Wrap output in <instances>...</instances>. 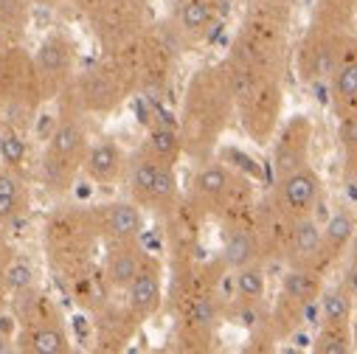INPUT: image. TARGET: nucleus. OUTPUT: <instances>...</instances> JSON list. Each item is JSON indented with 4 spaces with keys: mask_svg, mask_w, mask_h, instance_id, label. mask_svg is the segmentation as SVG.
Masks as SVG:
<instances>
[{
    "mask_svg": "<svg viewBox=\"0 0 357 354\" xmlns=\"http://www.w3.org/2000/svg\"><path fill=\"white\" fill-rule=\"evenodd\" d=\"M234 118H236V99L222 59L197 68L186 82L181 113H177V127H181L186 157L195 163L214 157Z\"/></svg>",
    "mask_w": 357,
    "mask_h": 354,
    "instance_id": "obj_1",
    "label": "nucleus"
},
{
    "mask_svg": "<svg viewBox=\"0 0 357 354\" xmlns=\"http://www.w3.org/2000/svg\"><path fill=\"white\" fill-rule=\"evenodd\" d=\"M293 0H248L239 31L222 65L228 76L284 73Z\"/></svg>",
    "mask_w": 357,
    "mask_h": 354,
    "instance_id": "obj_2",
    "label": "nucleus"
},
{
    "mask_svg": "<svg viewBox=\"0 0 357 354\" xmlns=\"http://www.w3.org/2000/svg\"><path fill=\"white\" fill-rule=\"evenodd\" d=\"M186 200L206 217L220 225L231 222H253L256 220V189L250 177H245L231 163L206 157L195 166L186 189Z\"/></svg>",
    "mask_w": 357,
    "mask_h": 354,
    "instance_id": "obj_3",
    "label": "nucleus"
},
{
    "mask_svg": "<svg viewBox=\"0 0 357 354\" xmlns=\"http://www.w3.org/2000/svg\"><path fill=\"white\" fill-rule=\"evenodd\" d=\"M102 245L91 206H59L43 225V250L51 273L65 284L96 264Z\"/></svg>",
    "mask_w": 357,
    "mask_h": 354,
    "instance_id": "obj_4",
    "label": "nucleus"
},
{
    "mask_svg": "<svg viewBox=\"0 0 357 354\" xmlns=\"http://www.w3.org/2000/svg\"><path fill=\"white\" fill-rule=\"evenodd\" d=\"M56 118L45 138L43 155L37 160V177L48 194L65 197L82 174V160L91 146L87 116L76 110L68 99H56Z\"/></svg>",
    "mask_w": 357,
    "mask_h": 354,
    "instance_id": "obj_5",
    "label": "nucleus"
},
{
    "mask_svg": "<svg viewBox=\"0 0 357 354\" xmlns=\"http://www.w3.org/2000/svg\"><path fill=\"white\" fill-rule=\"evenodd\" d=\"M43 105L34 54L23 40L0 37V130L29 135Z\"/></svg>",
    "mask_w": 357,
    "mask_h": 354,
    "instance_id": "obj_6",
    "label": "nucleus"
},
{
    "mask_svg": "<svg viewBox=\"0 0 357 354\" xmlns=\"http://www.w3.org/2000/svg\"><path fill=\"white\" fill-rule=\"evenodd\" d=\"M105 56L124 73L132 93L144 96L149 102H155L158 93L166 91L172 70H174V48L152 26L144 34L127 40L124 45L105 51Z\"/></svg>",
    "mask_w": 357,
    "mask_h": 354,
    "instance_id": "obj_7",
    "label": "nucleus"
},
{
    "mask_svg": "<svg viewBox=\"0 0 357 354\" xmlns=\"http://www.w3.org/2000/svg\"><path fill=\"white\" fill-rule=\"evenodd\" d=\"M236 99V118L256 146H271L284 121V73L228 76Z\"/></svg>",
    "mask_w": 357,
    "mask_h": 354,
    "instance_id": "obj_8",
    "label": "nucleus"
},
{
    "mask_svg": "<svg viewBox=\"0 0 357 354\" xmlns=\"http://www.w3.org/2000/svg\"><path fill=\"white\" fill-rule=\"evenodd\" d=\"M12 309L17 321L15 348L23 354H68L70 332L54 298L40 287H31L20 295H12Z\"/></svg>",
    "mask_w": 357,
    "mask_h": 354,
    "instance_id": "obj_9",
    "label": "nucleus"
},
{
    "mask_svg": "<svg viewBox=\"0 0 357 354\" xmlns=\"http://www.w3.org/2000/svg\"><path fill=\"white\" fill-rule=\"evenodd\" d=\"M124 192L127 197L141 206L146 214L152 217H166L177 203L183 200L181 192V180H177V166L169 163H158L149 155H144L141 149H135L130 155L127 163V174H124Z\"/></svg>",
    "mask_w": 357,
    "mask_h": 354,
    "instance_id": "obj_10",
    "label": "nucleus"
},
{
    "mask_svg": "<svg viewBox=\"0 0 357 354\" xmlns=\"http://www.w3.org/2000/svg\"><path fill=\"white\" fill-rule=\"evenodd\" d=\"M130 96H135V93H132L130 82L124 79V73L107 56H102L99 62L87 65L84 70H76L70 87L59 99H68L76 110H82L91 118V116L116 113Z\"/></svg>",
    "mask_w": 357,
    "mask_h": 354,
    "instance_id": "obj_11",
    "label": "nucleus"
},
{
    "mask_svg": "<svg viewBox=\"0 0 357 354\" xmlns=\"http://www.w3.org/2000/svg\"><path fill=\"white\" fill-rule=\"evenodd\" d=\"M87 23H91L102 51H113L152 26L149 0H99L87 12Z\"/></svg>",
    "mask_w": 357,
    "mask_h": 354,
    "instance_id": "obj_12",
    "label": "nucleus"
},
{
    "mask_svg": "<svg viewBox=\"0 0 357 354\" xmlns=\"http://www.w3.org/2000/svg\"><path fill=\"white\" fill-rule=\"evenodd\" d=\"M34 68L45 102H56L76 76V43L65 31H51L34 51Z\"/></svg>",
    "mask_w": 357,
    "mask_h": 354,
    "instance_id": "obj_13",
    "label": "nucleus"
},
{
    "mask_svg": "<svg viewBox=\"0 0 357 354\" xmlns=\"http://www.w3.org/2000/svg\"><path fill=\"white\" fill-rule=\"evenodd\" d=\"M354 31H329L321 26H307L298 48H296V70L304 84L326 82L332 68L337 65V56L343 51L346 37Z\"/></svg>",
    "mask_w": 357,
    "mask_h": 354,
    "instance_id": "obj_14",
    "label": "nucleus"
},
{
    "mask_svg": "<svg viewBox=\"0 0 357 354\" xmlns=\"http://www.w3.org/2000/svg\"><path fill=\"white\" fill-rule=\"evenodd\" d=\"M267 197L290 220L318 217V208L324 203V180L310 163V166H301V169L279 177V180H273V189Z\"/></svg>",
    "mask_w": 357,
    "mask_h": 354,
    "instance_id": "obj_15",
    "label": "nucleus"
},
{
    "mask_svg": "<svg viewBox=\"0 0 357 354\" xmlns=\"http://www.w3.org/2000/svg\"><path fill=\"white\" fill-rule=\"evenodd\" d=\"M312 135H315V127H312V118L304 116V113H296L290 118H284L271 141V169H273V180L279 177L301 169V166H310V157H312Z\"/></svg>",
    "mask_w": 357,
    "mask_h": 354,
    "instance_id": "obj_16",
    "label": "nucleus"
},
{
    "mask_svg": "<svg viewBox=\"0 0 357 354\" xmlns=\"http://www.w3.org/2000/svg\"><path fill=\"white\" fill-rule=\"evenodd\" d=\"M228 6L222 0H174L169 20L172 37L181 45H200L214 34Z\"/></svg>",
    "mask_w": 357,
    "mask_h": 354,
    "instance_id": "obj_17",
    "label": "nucleus"
},
{
    "mask_svg": "<svg viewBox=\"0 0 357 354\" xmlns=\"http://www.w3.org/2000/svg\"><path fill=\"white\" fill-rule=\"evenodd\" d=\"M127 163H130V155L116 138L110 135L91 138V146H87L82 160V177H87L99 189H116L124 183Z\"/></svg>",
    "mask_w": 357,
    "mask_h": 354,
    "instance_id": "obj_18",
    "label": "nucleus"
},
{
    "mask_svg": "<svg viewBox=\"0 0 357 354\" xmlns=\"http://www.w3.org/2000/svg\"><path fill=\"white\" fill-rule=\"evenodd\" d=\"M166 268L155 253H146L138 276L132 279V284L124 290V304L138 315L141 323H146L149 318H155L163 307H166Z\"/></svg>",
    "mask_w": 357,
    "mask_h": 354,
    "instance_id": "obj_19",
    "label": "nucleus"
},
{
    "mask_svg": "<svg viewBox=\"0 0 357 354\" xmlns=\"http://www.w3.org/2000/svg\"><path fill=\"white\" fill-rule=\"evenodd\" d=\"M282 261L284 268H307L329 276L332 264L326 261V253H324V225L318 222V217H301L293 222Z\"/></svg>",
    "mask_w": 357,
    "mask_h": 354,
    "instance_id": "obj_20",
    "label": "nucleus"
},
{
    "mask_svg": "<svg viewBox=\"0 0 357 354\" xmlns=\"http://www.w3.org/2000/svg\"><path fill=\"white\" fill-rule=\"evenodd\" d=\"M91 315H93V337L99 351H124L138 334V329L144 326L124 301L119 304L113 298L99 309H93Z\"/></svg>",
    "mask_w": 357,
    "mask_h": 354,
    "instance_id": "obj_21",
    "label": "nucleus"
},
{
    "mask_svg": "<svg viewBox=\"0 0 357 354\" xmlns=\"http://www.w3.org/2000/svg\"><path fill=\"white\" fill-rule=\"evenodd\" d=\"M91 208H93V220H96L102 245H107V242H135V239L144 236L146 211L141 206H135L130 197L102 203V206H91Z\"/></svg>",
    "mask_w": 357,
    "mask_h": 354,
    "instance_id": "obj_22",
    "label": "nucleus"
},
{
    "mask_svg": "<svg viewBox=\"0 0 357 354\" xmlns=\"http://www.w3.org/2000/svg\"><path fill=\"white\" fill-rule=\"evenodd\" d=\"M160 222L166 228V245H169L172 259H192V256H197L200 228H203L206 217L186 200V194L166 217H160Z\"/></svg>",
    "mask_w": 357,
    "mask_h": 354,
    "instance_id": "obj_23",
    "label": "nucleus"
},
{
    "mask_svg": "<svg viewBox=\"0 0 357 354\" xmlns=\"http://www.w3.org/2000/svg\"><path fill=\"white\" fill-rule=\"evenodd\" d=\"M326 87H329V105L335 118L357 107V31L346 37L337 65L326 79Z\"/></svg>",
    "mask_w": 357,
    "mask_h": 354,
    "instance_id": "obj_24",
    "label": "nucleus"
},
{
    "mask_svg": "<svg viewBox=\"0 0 357 354\" xmlns=\"http://www.w3.org/2000/svg\"><path fill=\"white\" fill-rule=\"evenodd\" d=\"M102 247H105V256H102L99 264H102L105 282L113 290V295H124V290L132 284V279L141 270L146 250L141 247V239H135V242H107Z\"/></svg>",
    "mask_w": 357,
    "mask_h": 354,
    "instance_id": "obj_25",
    "label": "nucleus"
},
{
    "mask_svg": "<svg viewBox=\"0 0 357 354\" xmlns=\"http://www.w3.org/2000/svg\"><path fill=\"white\" fill-rule=\"evenodd\" d=\"M138 149H141L144 155H149L152 160H158V163L177 166V163H181V157H186L177 118L158 110L155 118L146 124V132H144V141H141Z\"/></svg>",
    "mask_w": 357,
    "mask_h": 354,
    "instance_id": "obj_26",
    "label": "nucleus"
},
{
    "mask_svg": "<svg viewBox=\"0 0 357 354\" xmlns=\"http://www.w3.org/2000/svg\"><path fill=\"white\" fill-rule=\"evenodd\" d=\"M267 307V273L264 261L245 264L239 270H231V298L225 301V318L242 309Z\"/></svg>",
    "mask_w": 357,
    "mask_h": 354,
    "instance_id": "obj_27",
    "label": "nucleus"
},
{
    "mask_svg": "<svg viewBox=\"0 0 357 354\" xmlns=\"http://www.w3.org/2000/svg\"><path fill=\"white\" fill-rule=\"evenodd\" d=\"M220 228H222L220 259L225 261L228 270H239L245 264L264 261L259 233H256V220L253 222H231V225H220Z\"/></svg>",
    "mask_w": 357,
    "mask_h": 354,
    "instance_id": "obj_28",
    "label": "nucleus"
},
{
    "mask_svg": "<svg viewBox=\"0 0 357 354\" xmlns=\"http://www.w3.org/2000/svg\"><path fill=\"white\" fill-rule=\"evenodd\" d=\"M31 208V186L29 177L0 163V228L15 225Z\"/></svg>",
    "mask_w": 357,
    "mask_h": 354,
    "instance_id": "obj_29",
    "label": "nucleus"
},
{
    "mask_svg": "<svg viewBox=\"0 0 357 354\" xmlns=\"http://www.w3.org/2000/svg\"><path fill=\"white\" fill-rule=\"evenodd\" d=\"M354 239H357V214L351 208L332 211L329 220L324 222V253L332 268L346 259Z\"/></svg>",
    "mask_w": 357,
    "mask_h": 354,
    "instance_id": "obj_30",
    "label": "nucleus"
},
{
    "mask_svg": "<svg viewBox=\"0 0 357 354\" xmlns=\"http://www.w3.org/2000/svg\"><path fill=\"white\" fill-rule=\"evenodd\" d=\"M326 287V276L318 270H307V268H284L279 293L304 304V307H318V298Z\"/></svg>",
    "mask_w": 357,
    "mask_h": 354,
    "instance_id": "obj_31",
    "label": "nucleus"
},
{
    "mask_svg": "<svg viewBox=\"0 0 357 354\" xmlns=\"http://www.w3.org/2000/svg\"><path fill=\"white\" fill-rule=\"evenodd\" d=\"M310 23L329 31H354L357 0H315Z\"/></svg>",
    "mask_w": 357,
    "mask_h": 354,
    "instance_id": "obj_32",
    "label": "nucleus"
},
{
    "mask_svg": "<svg viewBox=\"0 0 357 354\" xmlns=\"http://www.w3.org/2000/svg\"><path fill=\"white\" fill-rule=\"evenodd\" d=\"M354 304H357V298L343 284V279L335 284H326L318 298L321 323H354Z\"/></svg>",
    "mask_w": 357,
    "mask_h": 354,
    "instance_id": "obj_33",
    "label": "nucleus"
},
{
    "mask_svg": "<svg viewBox=\"0 0 357 354\" xmlns=\"http://www.w3.org/2000/svg\"><path fill=\"white\" fill-rule=\"evenodd\" d=\"M354 348V323H321L312 337L315 354H349Z\"/></svg>",
    "mask_w": 357,
    "mask_h": 354,
    "instance_id": "obj_34",
    "label": "nucleus"
},
{
    "mask_svg": "<svg viewBox=\"0 0 357 354\" xmlns=\"http://www.w3.org/2000/svg\"><path fill=\"white\" fill-rule=\"evenodd\" d=\"M337 144L343 155V174L351 186H357V107L337 116Z\"/></svg>",
    "mask_w": 357,
    "mask_h": 354,
    "instance_id": "obj_35",
    "label": "nucleus"
},
{
    "mask_svg": "<svg viewBox=\"0 0 357 354\" xmlns=\"http://www.w3.org/2000/svg\"><path fill=\"white\" fill-rule=\"evenodd\" d=\"M31 0H0V37L23 40L29 26Z\"/></svg>",
    "mask_w": 357,
    "mask_h": 354,
    "instance_id": "obj_36",
    "label": "nucleus"
},
{
    "mask_svg": "<svg viewBox=\"0 0 357 354\" xmlns=\"http://www.w3.org/2000/svg\"><path fill=\"white\" fill-rule=\"evenodd\" d=\"M0 155L9 169L26 174V160H29V144H26V132H15V130H0ZM29 177V174H26Z\"/></svg>",
    "mask_w": 357,
    "mask_h": 354,
    "instance_id": "obj_37",
    "label": "nucleus"
},
{
    "mask_svg": "<svg viewBox=\"0 0 357 354\" xmlns=\"http://www.w3.org/2000/svg\"><path fill=\"white\" fill-rule=\"evenodd\" d=\"M31 287H37V273L31 268V261L26 256L15 253V259L9 261V268H6V276H3V290L9 295H20V293H26Z\"/></svg>",
    "mask_w": 357,
    "mask_h": 354,
    "instance_id": "obj_38",
    "label": "nucleus"
},
{
    "mask_svg": "<svg viewBox=\"0 0 357 354\" xmlns=\"http://www.w3.org/2000/svg\"><path fill=\"white\" fill-rule=\"evenodd\" d=\"M343 284L351 290V295L357 298V239L351 242L349 253H346V270H343Z\"/></svg>",
    "mask_w": 357,
    "mask_h": 354,
    "instance_id": "obj_39",
    "label": "nucleus"
},
{
    "mask_svg": "<svg viewBox=\"0 0 357 354\" xmlns=\"http://www.w3.org/2000/svg\"><path fill=\"white\" fill-rule=\"evenodd\" d=\"M15 259V250H12V245L0 236V290H3V276H6V268H9V261ZM6 293V290H3Z\"/></svg>",
    "mask_w": 357,
    "mask_h": 354,
    "instance_id": "obj_40",
    "label": "nucleus"
},
{
    "mask_svg": "<svg viewBox=\"0 0 357 354\" xmlns=\"http://www.w3.org/2000/svg\"><path fill=\"white\" fill-rule=\"evenodd\" d=\"M73 3H76V9H79V12H84V15H87V12H91V9L99 3V0H73Z\"/></svg>",
    "mask_w": 357,
    "mask_h": 354,
    "instance_id": "obj_41",
    "label": "nucleus"
},
{
    "mask_svg": "<svg viewBox=\"0 0 357 354\" xmlns=\"http://www.w3.org/2000/svg\"><path fill=\"white\" fill-rule=\"evenodd\" d=\"M34 6H45V9H54V6H59V3H65V0H31Z\"/></svg>",
    "mask_w": 357,
    "mask_h": 354,
    "instance_id": "obj_42",
    "label": "nucleus"
},
{
    "mask_svg": "<svg viewBox=\"0 0 357 354\" xmlns=\"http://www.w3.org/2000/svg\"><path fill=\"white\" fill-rule=\"evenodd\" d=\"M9 348H15V340H9V337L0 334V351H9Z\"/></svg>",
    "mask_w": 357,
    "mask_h": 354,
    "instance_id": "obj_43",
    "label": "nucleus"
},
{
    "mask_svg": "<svg viewBox=\"0 0 357 354\" xmlns=\"http://www.w3.org/2000/svg\"><path fill=\"white\" fill-rule=\"evenodd\" d=\"M222 3H225V6H234V3H236V0H222Z\"/></svg>",
    "mask_w": 357,
    "mask_h": 354,
    "instance_id": "obj_44",
    "label": "nucleus"
},
{
    "mask_svg": "<svg viewBox=\"0 0 357 354\" xmlns=\"http://www.w3.org/2000/svg\"><path fill=\"white\" fill-rule=\"evenodd\" d=\"M149 3H155V0H149Z\"/></svg>",
    "mask_w": 357,
    "mask_h": 354,
    "instance_id": "obj_45",
    "label": "nucleus"
}]
</instances>
